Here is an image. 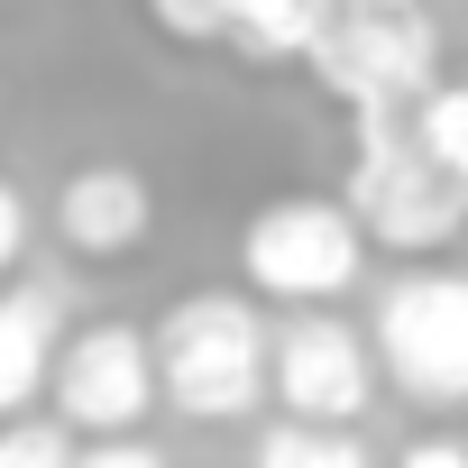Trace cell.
Listing matches in <instances>:
<instances>
[{"mask_svg": "<svg viewBox=\"0 0 468 468\" xmlns=\"http://www.w3.org/2000/svg\"><path fill=\"white\" fill-rule=\"evenodd\" d=\"M65 349V294L56 285H10L0 294V422H19L37 386H56Z\"/></svg>", "mask_w": 468, "mask_h": 468, "instance_id": "obj_9", "label": "cell"}, {"mask_svg": "<svg viewBox=\"0 0 468 468\" xmlns=\"http://www.w3.org/2000/svg\"><path fill=\"white\" fill-rule=\"evenodd\" d=\"M74 468H165V459H156L147 441H92V450H83Z\"/></svg>", "mask_w": 468, "mask_h": 468, "instance_id": "obj_16", "label": "cell"}, {"mask_svg": "<svg viewBox=\"0 0 468 468\" xmlns=\"http://www.w3.org/2000/svg\"><path fill=\"white\" fill-rule=\"evenodd\" d=\"M377 367L431 413L468 404V276L459 267H413L377 294Z\"/></svg>", "mask_w": 468, "mask_h": 468, "instance_id": "obj_4", "label": "cell"}, {"mask_svg": "<svg viewBox=\"0 0 468 468\" xmlns=\"http://www.w3.org/2000/svg\"><path fill=\"white\" fill-rule=\"evenodd\" d=\"M303 65H313V83H322L349 120H367V111H413V101L431 92V74H441V28H431L422 10H367V0H349V10L331 19V37H322Z\"/></svg>", "mask_w": 468, "mask_h": 468, "instance_id": "obj_3", "label": "cell"}, {"mask_svg": "<svg viewBox=\"0 0 468 468\" xmlns=\"http://www.w3.org/2000/svg\"><path fill=\"white\" fill-rule=\"evenodd\" d=\"M358 258H367V229L349 202H322V193H285L249 220V239H239V276L276 303H303L322 313L331 294L358 285Z\"/></svg>", "mask_w": 468, "mask_h": 468, "instance_id": "obj_5", "label": "cell"}, {"mask_svg": "<svg viewBox=\"0 0 468 468\" xmlns=\"http://www.w3.org/2000/svg\"><path fill=\"white\" fill-rule=\"evenodd\" d=\"M276 395L294 422H358L377 395V340H358L331 313H294L276 331Z\"/></svg>", "mask_w": 468, "mask_h": 468, "instance_id": "obj_7", "label": "cell"}, {"mask_svg": "<svg viewBox=\"0 0 468 468\" xmlns=\"http://www.w3.org/2000/svg\"><path fill=\"white\" fill-rule=\"evenodd\" d=\"M413 138H422V156H431L450 184H468V83H431V92L413 101Z\"/></svg>", "mask_w": 468, "mask_h": 468, "instance_id": "obj_12", "label": "cell"}, {"mask_svg": "<svg viewBox=\"0 0 468 468\" xmlns=\"http://www.w3.org/2000/svg\"><path fill=\"white\" fill-rule=\"evenodd\" d=\"M156 377L165 404L193 422H239L276 386V331L258 322L249 294H184L156 322Z\"/></svg>", "mask_w": 468, "mask_h": 468, "instance_id": "obj_1", "label": "cell"}, {"mask_svg": "<svg viewBox=\"0 0 468 468\" xmlns=\"http://www.w3.org/2000/svg\"><path fill=\"white\" fill-rule=\"evenodd\" d=\"M258 468H377L367 441H349V422H276L258 441Z\"/></svg>", "mask_w": 468, "mask_h": 468, "instance_id": "obj_11", "label": "cell"}, {"mask_svg": "<svg viewBox=\"0 0 468 468\" xmlns=\"http://www.w3.org/2000/svg\"><path fill=\"white\" fill-rule=\"evenodd\" d=\"M74 422H0V468H74Z\"/></svg>", "mask_w": 468, "mask_h": 468, "instance_id": "obj_13", "label": "cell"}, {"mask_svg": "<svg viewBox=\"0 0 468 468\" xmlns=\"http://www.w3.org/2000/svg\"><path fill=\"white\" fill-rule=\"evenodd\" d=\"M56 229H65L74 258H129L156 229V193L138 165H74L56 193Z\"/></svg>", "mask_w": 468, "mask_h": 468, "instance_id": "obj_8", "label": "cell"}, {"mask_svg": "<svg viewBox=\"0 0 468 468\" xmlns=\"http://www.w3.org/2000/svg\"><path fill=\"white\" fill-rule=\"evenodd\" d=\"M147 19H156L165 37L202 47V37H229V0H147Z\"/></svg>", "mask_w": 468, "mask_h": 468, "instance_id": "obj_14", "label": "cell"}, {"mask_svg": "<svg viewBox=\"0 0 468 468\" xmlns=\"http://www.w3.org/2000/svg\"><path fill=\"white\" fill-rule=\"evenodd\" d=\"M367 10H413V0H367Z\"/></svg>", "mask_w": 468, "mask_h": 468, "instance_id": "obj_18", "label": "cell"}, {"mask_svg": "<svg viewBox=\"0 0 468 468\" xmlns=\"http://www.w3.org/2000/svg\"><path fill=\"white\" fill-rule=\"evenodd\" d=\"M367 229V249H395V258H431L459 239L468 220V184H450L422 138H413V111H367L358 120V156H349V193H340Z\"/></svg>", "mask_w": 468, "mask_h": 468, "instance_id": "obj_2", "label": "cell"}, {"mask_svg": "<svg viewBox=\"0 0 468 468\" xmlns=\"http://www.w3.org/2000/svg\"><path fill=\"white\" fill-rule=\"evenodd\" d=\"M340 10L349 0H229V47L258 65H285V56H313Z\"/></svg>", "mask_w": 468, "mask_h": 468, "instance_id": "obj_10", "label": "cell"}, {"mask_svg": "<svg viewBox=\"0 0 468 468\" xmlns=\"http://www.w3.org/2000/svg\"><path fill=\"white\" fill-rule=\"evenodd\" d=\"M156 395H165L156 340L129 322H92L56 349V422H74V431H138Z\"/></svg>", "mask_w": 468, "mask_h": 468, "instance_id": "obj_6", "label": "cell"}, {"mask_svg": "<svg viewBox=\"0 0 468 468\" xmlns=\"http://www.w3.org/2000/svg\"><path fill=\"white\" fill-rule=\"evenodd\" d=\"M19 249H28V202H19L10 184H0V276L19 267Z\"/></svg>", "mask_w": 468, "mask_h": 468, "instance_id": "obj_15", "label": "cell"}, {"mask_svg": "<svg viewBox=\"0 0 468 468\" xmlns=\"http://www.w3.org/2000/svg\"><path fill=\"white\" fill-rule=\"evenodd\" d=\"M395 468H468V441H413Z\"/></svg>", "mask_w": 468, "mask_h": 468, "instance_id": "obj_17", "label": "cell"}]
</instances>
